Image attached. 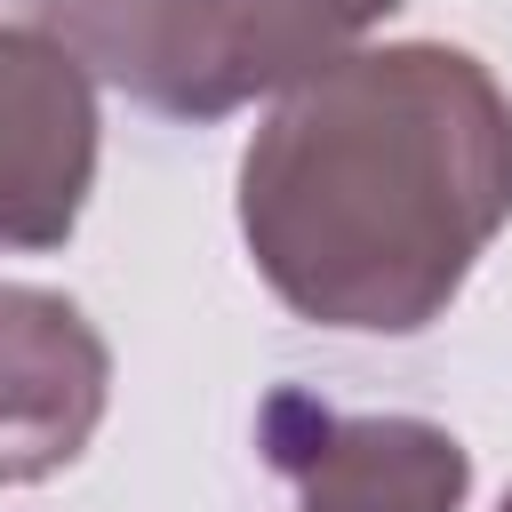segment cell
Masks as SVG:
<instances>
[{
    "instance_id": "8992f818",
    "label": "cell",
    "mask_w": 512,
    "mask_h": 512,
    "mask_svg": "<svg viewBox=\"0 0 512 512\" xmlns=\"http://www.w3.org/2000/svg\"><path fill=\"white\" fill-rule=\"evenodd\" d=\"M192 8L200 0H24V24L48 32L88 80L176 120L184 56H192Z\"/></svg>"
},
{
    "instance_id": "277c9868",
    "label": "cell",
    "mask_w": 512,
    "mask_h": 512,
    "mask_svg": "<svg viewBox=\"0 0 512 512\" xmlns=\"http://www.w3.org/2000/svg\"><path fill=\"white\" fill-rule=\"evenodd\" d=\"M112 352L96 320L32 280H0V488H32L96 440Z\"/></svg>"
},
{
    "instance_id": "7a4b0ae2",
    "label": "cell",
    "mask_w": 512,
    "mask_h": 512,
    "mask_svg": "<svg viewBox=\"0 0 512 512\" xmlns=\"http://www.w3.org/2000/svg\"><path fill=\"white\" fill-rule=\"evenodd\" d=\"M264 464L296 488V512H464L472 456L432 416H352L296 384L256 408Z\"/></svg>"
},
{
    "instance_id": "6da1fadb",
    "label": "cell",
    "mask_w": 512,
    "mask_h": 512,
    "mask_svg": "<svg viewBox=\"0 0 512 512\" xmlns=\"http://www.w3.org/2000/svg\"><path fill=\"white\" fill-rule=\"evenodd\" d=\"M504 224L512 96L448 40L352 48L272 96L240 152V240L312 328H432Z\"/></svg>"
},
{
    "instance_id": "3957f363",
    "label": "cell",
    "mask_w": 512,
    "mask_h": 512,
    "mask_svg": "<svg viewBox=\"0 0 512 512\" xmlns=\"http://www.w3.org/2000/svg\"><path fill=\"white\" fill-rule=\"evenodd\" d=\"M96 80L32 24H0V248H64L96 192Z\"/></svg>"
},
{
    "instance_id": "5b68a950",
    "label": "cell",
    "mask_w": 512,
    "mask_h": 512,
    "mask_svg": "<svg viewBox=\"0 0 512 512\" xmlns=\"http://www.w3.org/2000/svg\"><path fill=\"white\" fill-rule=\"evenodd\" d=\"M400 0H200L176 120H224L256 96H288L368 48Z\"/></svg>"
},
{
    "instance_id": "52a82bcc",
    "label": "cell",
    "mask_w": 512,
    "mask_h": 512,
    "mask_svg": "<svg viewBox=\"0 0 512 512\" xmlns=\"http://www.w3.org/2000/svg\"><path fill=\"white\" fill-rule=\"evenodd\" d=\"M496 512H512V488H504V504H496Z\"/></svg>"
}]
</instances>
